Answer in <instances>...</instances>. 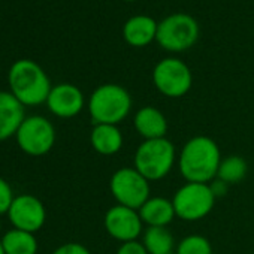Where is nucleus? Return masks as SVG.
<instances>
[{
	"instance_id": "f257e3e1",
	"label": "nucleus",
	"mask_w": 254,
	"mask_h": 254,
	"mask_svg": "<svg viewBox=\"0 0 254 254\" xmlns=\"http://www.w3.org/2000/svg\"><path fill=\"white\" fill-rule=\"evenodd\" d=\"M221 153L217 142L199 135L186 142L178 157L180 174L187 183L209 184L217 178Z\"/></svg>"
},
{
	"instance_id": "f03ea898",
	"label": "nucleus",
	"mask_w": 254,
	"mask_h": 254,
	"mask_svg": "<svg viewBox=\"0 0 254 254\" xmlns=\"http://www.w3.org/2000/svg\"><path fill=\"white\" fill-rule=\"evenodd\" d=\"M11 93L23 106H38L47 103L51 82L45 70L32 60H17L8 75Z\"/></svg>"
},
{
	"instance_id": "7ed1b4c3",
	"label": "nucleus",
	"mask_w": 254,
	"mask_h": 254,
	"mask_svg": "<svg viewBox=\"0 0 254 254\" xmlns=\"http://www.w3.org/2000/svg\"><path fill=\"white\" fill-rule=\"evenodd\" d=\"M132 111V97L118 84L97 87L88 99V112L94 124L118 126Z\"/></svg>"
},
{
	"instance_id": "20e7f679",
	"label": "nucleus",
	"mask_w": 254,
	"mask_h": 254,
	"mask_svg": "<svg viewBox=\"0 0 254 254\" xmlns=\"http://www.w3.org/2000/svg\"><path fill=\"white\" fill-rule=\"evenodd\" d=\"M135 169L148 181L163 180L177 162L175 145L168 138L144 141L135 153Z\"/></svg>"
},
{
	"instance_id": "39448f33",
	"label": "nucleus",
	"mask_w": 254,
	"mask_h": 254,
	"mask_svg": "<svg viewBox=\"0 0 254 254\" xmlns=\"http://www.w3.org/2000/svg\"><path fill=\"white\" fill-rule=\"evenodd\" d=\"M199 38V26L189 14H174L163 18L157 26V44L171 53L191 48Z\"/></svg>"
},
{
	"instance_id": "423d86ee",
	"label": "nucleus",
	"mask_w": 254,
	"mask_h": 254,
	"mask_svg": "<svg viewBox=\"0 0 254 254\" xmlns=\"http://www.w3.org/2000/svg\"><path fill=\"white\" fill-rule=\"evenodd\" d=\"M215 199L209 184L186 183L175 191L172 203L178 218L184 221H199L212 211Z\"/></svg>"
},
{
	"instance_id": "0eeeda50",
	"label": "nucleus",
	"mask_w": 254,
	"mask_h": 254,
	"mask_svg": "<svg viewBox=\"0 0 254 254\" xmlns=\"http://www.w3.org/2000/svg\"><path fill=\"white\" fill-rule=\"evenodd\" d=\"M109 190L118 205L139 209L150 199V181L135 168L115 171L109 181Z\"/></svg>"
},
{
	"instance_id": "6e6552de",
	"label": "nucleus",
	"mask_w": 254,
	"mask_h": 254,
	"mask_svg": "<svg viewBox=\"0 0 254 254\" xmlns=\"http://www.w3.org/2000/svg\"><path fill=\"white\" fill-rule=\"evenodd\" d=\"M18 147L29 156L41 157L51 151L56 144V129L42 115L26 117L15 135Z\"/></svg>"
},
{
	"instance_id": "1a4fd4ad",
	"label": "nucleus",
	"mask_w": 254,
	"mask_h": 254,
	"mask_svg": "<svg viewBox=\"0 0 254 254\" xmlns=\"http://www.w3.org/2000/svg\"><path fill=\"white\" fill-rule=\"evenodd\" d=\"M153 82L156 88L166 97H183L193 85L190 67L180 59H163L153 70Z\"/></svg>"
},
{
	"instance_id": "9d476101",
	"label": "nucleus",
	"mask_w": 254,
	"mask_h": 254,
	"mask_svg": "<svg viewBox=\"0 0 254 254\" xmlns=\"http://www.w3.org/2000/svg\"><path fill=\"white\" fill-rule=\"evenodd\" d=\"M103 226L108 235L120 241L121 244L138 241V238L144 233V223L138 209L127 208L123 205H115L106 211Z\"/></svg>"
},
{
	"instance_id": "9b49d317",
	"label": "nucleus",
	"mask_w": 254,
	"mask_h": 254,
	"mask_svg": "<svg viewBox=\"0 0 254 254\" xmlns=\"http://www.w3.org/2000/svg\"><path fill=\"white\" fill-rule=\"evenodd\" d=\"M8 217L14 229L35 233L42 229L47 220V211L44 203L32 194H20L14 199Z\"/></svg>"
},
{
	"instance_id": "f8f14e48",
	"label": "nucleus",
	"mask_w": 254,
	"mask_h": 254,
	"mask_svg": "<svg viewBox=\"0 0 254 254\" xmlns=\"http://www.w3.org/2000/svg\"><path fill=\"white\" fill-rule=\"evenodd\" d=\"M84 94L73 84H59L51 88L47 99L48 109L60 118L76 117L84 109Z\"/></svg>"
},
{
	"instance_id": "ddd939ff",
	"label": "nucleus",
	"mask_w": 254,
	"mask_h": 254,
	"mask_svg": "<svg viewBox=\"0 0 254 254\" xmlns=\"http://www.w3.org/2000/svg\"><path fill=\"white\" fill-rule=\"evenodd\" d=\"M24 106L9 91H0V141L15 136L24 121Z\"/></svg>"
},
{
	"instance_id": "4468645a",
	"label": "nucleus",
	"mask_w": 254,
	"mask_h": 254,
	"mask_svg": "<svg viewBox=\"0 0 254 254\" xmlns=\"http://www.w3.org/2000/svg\"><path fill=\"white\" fill-rule=\"evenodd\" d=\"M133 126L139 136L144 138V141L166 138L168 133V120L163 112L154 106L141 108L135 114Z\"/></svg>"
},
{
	"instance_id": "2eb2a0df",
	"label": "nucleus",
	"mask_w": 254,
	"mask_h": 254,
	"mask_svg": "<svg viewBox=\"0 0 254 254\" xmlns=\"http://www.w3.org/2000/svg\"><path fill=\"white\" fill-rule=\"evenodd\" d=\"M138 212L147 227H168V224H171L177 217L172 200L162 196L150 197Z\"/></svg>"
},
{
	"instance_id": "dca6fc26",
	"label": "nucleus",
	"mask_w": 254,
	"mask_h": 254,
	"mask_svg": "<svg viewBox=\"0 0 254 254\" xmlns=\"http://www.w3.org/2000/svg\"><path fill=\"white\" fill-rule=\"evenodd\" d=\"M157 23L151 17L136 15L126 21L123 29V36L126 42L132 47H147L153 41H156L157 35Z\"/></svg>"
},
{
	"instance_id": "f3484780",
	"label": "nucleus",
	"mask_w": 254,
	"mask_h": 254,
	"mask_svg": "<svg viewBox=\"0 0 254 254\" xmlns=\"http://www.w3.org/2000/svg\"><path fill=\"white\" fill-rule=\"evenodd\" d=\"M91 147L102 156H114L123 147V133L114 124H94L90 135Z\"/></svg>"
},
{
	"instance_id": "a211bd4d",
	"label": "nucleus",
	"mask_w": 254,
	"mask_h": 254,
	"mask_svg": "<svg viewBox=\"0 0 254 254\" xmlns=\"http://www.w3.org/2000/svg\"><path fill=\"white\" fill-rule=\"evenodd\" d=\"M6 254H36L38 253V241L35 233L12 229L8 230L3 238L0 239Z\"/></svg>"
},
{
	"instance_id": "6ab92c4d",
	"label": "nucleus",
	"mask_w": 254,
	"mask_h": 254,
	"mask_svg": "<svg viewBox=\"0 0 254 254\" xmlns=\"http://www.w3.org/2000/svg\"><path fill=\"white\" fill-rule=\"evenodd\" d=\"M141 242L148 254H172L175 247L174 235L168 227H147Z\"/></svg>"
},
{
	"instance_id": "aec40b11",
	"label": "nucleus",
	"mask_w": 254,
	"mask_h": 254,
	"mask_svg": "<svg viewBox=\"0 0 254 254\" xmlns=\"http://www.w3.org/2000/svg\"><path fill=\"white\" fill-rule=\"evenodd\" d=\"M247 172H248V165L241 156H229L221 159L217 178L232 186L241 183L245 178Z\"/></svg>"
},
{
	"instance_id": "412c9836",
	"label": "nucleus",
	"mask_w": 254,
	"mask_h": 254,
	"mask_svg": "<svg viewBox=\"0 0 254 254\" xmlns=\"http://www.w3.org/2000/svg\"><path fill=\"white\" fill-rule=\"evenodd\" d=\"M175 254H212V245L202 235H189L181 239Z\"/></svg>"
},
{
	"instance_id": "4be33fe9",
	"label": "nucleus",
	"mask_w": 254,
	"mask_h": 254,
	"mask_svg": "<svg viewBox=\"0 0 254 254\" xmlns=\"http://www.w3.org/2000/svg\"><path fill=\"white\" fill-rule=\"evenodd\" d=\"M14 199H15V196L12 193V189H11L9 183L0 177V215L8 214Z\"/></svg>"
},
{
	"instance_id": "5701e85b",
	"label": "nucleus",
	"mask_w": 254,
	"mask_h": 254,
	"mask_svg": "<svg viewBox=\"0 0 254 254\" xmlns=\"http://www.w3.org/2000/svg\"><path fill=\"white\" fill-rule=\"evenodd\" d=\"M53 254H91L88 251V248H85L82 244L78 242H67L60 245L59 248H56L53 251Z\"/></svg>"
},
{
	"instance_id": "b1692460",
	"label": "nucleus",
	"mask_w": 254,
	"mask_h": 254,
	"mask_svg": "<svg viewBox=\"0 0 254 254\" xmlns=\"http://www.w3.org/2000/svg\"><path fill=\"white\" fill-rule=\"evenodd\" d=\"M117 254H148V253L141 241H130V242H123L117 250Z\"/></svg>"
},
{
	"instance_id": "393cba45",
	"label": "nucleus",
	"mask_w": 254,
	"mask_h": 254,
	"mask_svg": "<svg viewBox=\"0 0 254 254\" xmlns=\"http://www.w3.org/2000/svg\"><path fill=\"white\" fill-rule=\"evenodd\" d=\"M209 187H211V190H212L214 196L218 199V197H223V196L227 193L229 184H226L224 181H221V180L215 178L214 181H211V183H209Z\"/></svg>"
},
{
	"instance_id": "a878e982",
	"label": "nucleus",
	"mask_w": 254,
	"mask_h": 254,
	"mask_svg": "<svg viewBox=\"0 0 254 254\" xmlns=\"http://www.w3.org/2000/svg\"><path fill=\"white\" fill-rule=\"evenodd\" d=\"M0 254H6L5 250H3V245H2V241H0Z\"/></svg>"
},
{
	"instance_id": "bb28decb",
	"label": "nucleus",
	"mask_w": 254,
	"mask_h": 254,
	"mask_svg": "<svg viewBox=\"0 0 254 254\" xmlns=\"http://www.w3.org/2000/svg\"><path fill=\"white\" fill-rule=\"evenodd\" d=\"M0 232H2V221H0Z\"/></svg>"
},
{
	"instance_id": "cd10ccee",
	"label": "nucleus",
	"mask_w": 254,
	"mask_h": 254,
	"mask_svg": "<svg viewBox=\"0 0 254 254\" xmlns=\"http://www.w3.org/2000/svg\"><path fill=\"white\" fill-rule=\"evenodd\" d=\"M126 2H135V0H126Z\"/></svg>"
}]
</instances>
